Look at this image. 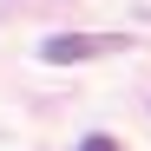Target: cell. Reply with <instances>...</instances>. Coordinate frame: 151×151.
Segmentation results:
<instances>
[{
  "instance_id": "cell-1",
  "label": "cell",
  "mask_w": 151,
  "mask_h": 151,
  "mask_svg": "<svg viewBox=\"0 0 151 151\" xmlns=\"http://www.w3.org/2000/svg\"><path fill=\"white\" fill-rule=\"evenodd\" d=\"M125 33H53L40 40V59L46 66H79V59H105V53H125Z\"/></svg>"
},
{
  "instance_id": "cell-2",
  "label": "cell",
  "mask_w": 151,
  "mask_h": 151,
  "mask_svg": "<svg viewBox=\"0 0 151 151\" xmlns=\"http://www.w3.org/2000/svg\"><path fill=\"white\" fill-rule=\"evenodd\" d=\"M79 151H118V138L112 132H92V138H79Z\"/></svg>"
}]
</instances>
